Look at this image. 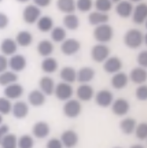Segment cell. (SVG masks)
Instances as JSON below:
<instances>
[{
	"mask_svg": "<svg viewBox=\"0 0 147 148\" xmlns=\"http://www.w3.org/2000/svg\"><path fill=\"white\" fill-rule=\"evenodd\" d=\"M18 75L16 72L12 71H5L2 73H0V86H6L12 83L17 82Z\"/></svg>",
	"mask_w": 147,
	"mask_h": 148,
	"instance_id": "obj_34",
	"label": "cell"
},
{
	"mask_svg": "<svg viewBox=\"0 0 147 148\" xmlns=\"http://www.w3.org/2000/svg\"><path fill=\"white\" fill-rule=\"evenodd\" d=\"M1 148H18V138L16 135L7 133L0 143Z\"/></svg>",
	"mask_w": 147,
	"mask_h": 148,
	"instance_id": "obj_35",
	"label": "cell"
},
{
	"mask_svg": "<svg viewBox=\"0 0 147 148\" xmlns=\"http://www.w3.org/2000/svg\"><path fill=\"white\" fill-rule=\"evenodd\" d=\"M0 49H1V52L5 57L12 56L16 53L18 49V44L16 43L15 40L12 38H5L0 44Z\"/></svg>",
	"mask_w": 147,
	"mask_h": 148,
	"instance_id": "obj_24",
	"label": "cell"
},
{
	"mask_svg": "<svg viewBox=\"0 0 147 148\" xmlns=\"http://www.w3.org/2000/svg\"><path fill=\"white\" fill-rule=\"evenodd\" d=\"M9 130H10V128L6 124H1V125H0V143H1L3 138L7 133H9Z\"/></svg>",
	"mask_w": 147,
	"mask_h": 148,
	"instance_id": "obj_48",
	"label": "cell"
},
{
	"mask_svg": "<svg viewBox=\"0 0 147 148\" xmlns=\"http://www.w3.org/2000/svg\"><path fill=\"white\" fill-rule=\"evenodd\" d=\"M51 32V39L55 42H62L66 39V31L62 27H53Z\"/></svg>",
	"mask_w": 147,
	"mask_h": 148,
	"instance_id": "obj_36",
	"label": "cell"
},
{
	"mask_svg": "<svg viewBox=\"0 0 147 148\" xmlns=\"http://www.w3.org/2000/svg\"><path fill=\"white\" fill-rule=\"evenodd\" d=\"M132 21L137 25H142L144 23L147 18V5L144 3L137 4L132 12Z\"/></svg>",
	"mask_w": 147,
	"mask_h": 148,
	"instance_id": "obj_14",
	"label": "cell"
},
{
	"mask_svg": "<svg viewBox=\"0 0 147 148\" xmlns=\"http://www.w3.org/2000/svg\"><path fill=\"white\" fill-rule=\"evenodd\" d=\"M9 22L10 21L8 16L4 12H0V29L6 28L9 25Z\"/></svg>",
	"mask_w": 147,
	"mask_h": 148,
	"instance_id": "obj_46",
	"label": "cell"
},
{
	"mask_svg": "<svg viewBox=\"0 0 147 148\" xmlns=\"http://www.w3.org/2000/svg\"><path fill=\"white\" fill-rule=\"evenodd\" d=\"M136 97L141 101H145L147 100V86L145 85H140L136 89Z\"/></svg>",
	"mask_w": 147,
	"mask_h": 148,
	"instance_id": "obj_42",
	"label": "cell"
},
{
	"mask_svg": "<svg viewBox=\"0 0 147 148\" xmlns=\"http://www.w3.org/2000/svg\"><path fill=\"white\" fill-rule=\"evenodd\" d=\"M54 51V45L49 40H42L37 45V52L43 58L50 57Z\"/></svg>",
	"mask_w": 147,
	"mask_h": 148,
	"instance_id": "obj_31",
	"label": "cell"
},
{
	"mask_svg": "<svg viewBox=\"0 0 147 148\" xmlns=\"http://www.w3.org/2000/svg\"><path fill=\"white\" fill-rule=\"evenodd\" d=\"M64 27L69 30H76L79 27V18L74 13L66 14L63 20Z\"/></svg>",
	"mask_w": 147,
	"mask_h": 148,
	"instance_id": "obj_33",
	"label": "cell"
},
{
	"mask_svg": "<svg viewBox=\"0 0 147 148\" xmlns=\"http://www.w3.org/2000/svg\"><path fill=\"white\" fill-rule=\"evenodd\" d=\"M37 25V28L42 32V33H48L52 30L54 27V21L52 20V18L49 16H42L39 18V20L36 22Z\"/></svg>",
	"mask_w": 147,
	"mask_h": 148,
	"instance_id": "obj_30",
	"label": "cell"
},
{
	"mask_svg": "<svg viewBox=\"0 0 147 148\" xmlns=\"http://www.w3.org/2000/svg\"><path fill=\"white\" fill-rule=\"evenodd\" d=\"M76 95L79 101L86 102L94 98V90L88 84H81L76 91Z\"/></svg>",
	"mask_w": 147,
	"mask_h": 148,
	"instance_id": "obj_16",
	"label": "cell"
},
{
	"mask_svg": "<svg viewBox=\"0 0 147 148\" xmlns=\"http://www.w3.org/2000/svg\"><path fill=\"white\" fill-rule=\"evenodd\" d=\"M24 94V87L19 83H12L5 86L4 95L9 100H17L21 98Z\"/></svg>",
	"mask_w": 147,
	"mask_h": 148,
	"instance_id": "obj_10",
	"label": "cell"
},
{
	"mask_svg": "<svg viewBox=\"0 0 147 148\" xmlns=\"http://www.w3.org/2000/svg\"><path fill=\"white\" fill-rule=\"evenodd\" d=\"M133 5L130 1H126V0H122L119 3H117L116 6V12L117 15L121 18H126L131 16L133 12Z\"/></svg>",
	"mask_w": 147,
	"mask_h": 148,
	"instance_id": "obj_20",
	"label": "cell"
},
{
	"mask_svg": "<svg viewBox=\"0 0 147 148\" xmlns=\"http://www.w3.org/2000/svg\"><path fill=\"white\" fill-rule=\"evenodd\" d=\"M109 54V48L103 43L96 44L91 49V57L96 63H104L108 58Z\"/></svg>",
	"mask_w": 147,
	"mask_h": 148,
	"instance_id": "obj_4",
	"label": "cell"
},
{
	"mask_svg": "<svg viewBox=\"0 0 147 148\" xmlns=\"http://www.w3.org/2000/svg\"><path fill=\"white\" fill-rule=\"evenodd\" d=\"M94 5L93 0H77L76 9L81 12H88L92 10Z\"/></svg>",
	"mask_w": 147,
	"mask_h": 148,
	"instance_id": "obj_39",
	"label": "cell"
},
{
	"mask_svg": "<svg viewBox=\"0 0 147 148\" xmlns=\"http://www.w3.org/2000/svg\"><path fill=\"white\" fill-rule=\"evenodd\" d=\"M27 100L30 105L33 107H41L46 101V95L41 90H32L27 96Z\"/></svg>",
	"mask_w": 147,
	"mask_h": 148,
	"instance_id": "obj_19",
	"label": "cell"
},
{
	"mask_svg": "<svg viewBox=\"0 0 147 148\" xmlns=\"http://www.w3.org/2000/svg\"><path fill=\"white\" fill-rule=\"evenodd\" d=\"M137 121L132 117H125L120 123V129L122 133L126 135H131L134 133L137 126Z\"/></svg>",
	"mask_w": 147,
	"mask_h": 148,
	"instance_id": "obj_27",
	"label": "cell"
},
{
	"mask_svg": "<svg viewBox=\"0 0 147 148\" xmlns=\"http://www.w3.org/2000/svg\"><path fill=\"white\" fill-rule=\"evenodd\" d=\"M110 1H111L112 3H116V4H117V3H119L120 1H122V0H110Z\"/></svg>",
	"mask_w": 147,
	"mask_h": 148,
	"instance_id": "obj_51",
	"label": "cell"
},
{
	"mask_svg": "<svg viewBox=\"0 0 147 148\" xmlns=\"http://www.w3.org/2000/svg\"><path fill=\"white\" fill-rule=\"evenodd\" d=\"M2 123H3V116H2L1 114H0V125L2 124Z\"/></svg>",
	"mask_w": 147,
	"mask_h": 148,
	"instance_id": "obj_52",
	"label": "cell"
},
{
	"mask_svg": "<svg viewBox=\"0 0 147 148\" xmlns=\"http://www.w3.org/2000/svg\"><path fill=\"white\" fill-rule=\"evenodd\" d=\"M40 17H41V10L35 5H28L23 10L22 18L23 21L27 24L32 25L36 23Z\"/></svg>",
	"mask_w": 147,
	"mask_h": 148,
	"instance_id": "obj_6",
	"label": "cell"
},
{
	"mask_svg": "<svg viewBox=\"0 0 147 148\" xmlns=\"http://www.w3.org/2000/svg\"><path fill=\"white\" fill-rule=\"evenodd\" d=\"M135 135L139 140H145L147 138V124L146 123H140L137 124L135 129Z\"/></svg>",
	"mask_w": 147,
	"mask_h": 148,
	"instance_id": "obj_41",
	"label": "cell"
},
{
	"mask_svg": "<svg viewBox=\"0 0 147 148\" xmlns=\"http://www.w3.org/2000/svg\"><path fill=\"white\" fill-rule=\"evenodd\" d=\"M42 70L43 72L47 74H52L54 72H56L58 69V63L56 58L48 57L43 59V61L41 64Z\"/></svg>",
	"mask_w": 147,
	"mask_h": 148,
	"instance_id": "obj_28",
	"label": "cell"
},
{
	"mask_svg": "<svg viewBox=\"0 0 147 148\" xmlns=\"http://www.w3.org/2000/svg\"><path fill=\"white\" fill-rule=\"evenodd\" d=\"M95 71L89 66L80 68L77 71V80L81 84H88L94 79Z\"/></svg>",
	"mask_w": 147,
	"mask_h": 148,
	"instance_id": "obj_18",
	"label": "cell"
},
{
	"mask_svg": "<svg viewBox=\"0 0 147 148\" xmlns=\"http://www.w3.org/2000/svg\"><path fill=\"white\" fill-rule=\"evenodd\" d=\"M55 86H56L55 81L49 76H43L39 81L40 90L45 95H51L52 94H54Z\"/></svg>",
	"mask_w": 147,
	"mask_h": 148,
	"instance_id": "obj_25",
	"label": "cell"
},
{
	"mask_svg": "<svg viewBox=\"0 0 147 148\" xmlns=\"http://www.w3.org/2000/svg\"><path fill=\"white\" fill-rule=\"evenodd\" d=\"M54 94L56 97L63 101H66L71 99L73 95V87L70 84L65 82H60L55 86Z\"/></svg>",
	"mask_w": 147,
	"mask_h": 148,
	"instance_id": "obj_5",
	"label": "cell"
},
{
	"mask_svg": "<svg viewBox=\"0 0 147 148\" xmlns=\"http://www.w3.org/2000/svg\"><path fill=\"white\" fill-rule=\"evenodd\" d=\"M18 2H20V3H27V2H28L29 0H17Z\"/></svg>",
	"mask_w": 147,
	"mask_h": 148,
	"instance_id": "obj_50",
	"label": "cell"
},
{
	"mask_svg": "<svg viewBox=\"0 0 147 148\" xmlns=\"http://www.w3.org/2000/svg\"><path fill=\"white\" fill-rule=\"evenodd\" d=\"M137 61L140 67L144 68V69L147 67V51L146 50H143L139 52L137 58Z\"/></svg>",
	"mask_w": 147,
	"mask_h": 148,
	"instance_id": "obj_43",
	"label": "cell"
},
{
	"mask_svg": "<svg viewBox=\"0 0 147 148\" xmlns=\"http://www.w3.org/2000/svg\"><path fill=\"white\" fill-rule=\"evenodd\" d=\"M97 12L107 13L112 9L113 3L110 0H95V2L94 3Z\"/></svg>",
	"mask_w": 147,
	"mask_h": 148,
	"instance_id": "obj_37",
	"label": "cell"
},
{
	"mask_svg": "<svg viewBox=\"0 0 147 148\" xmlns=\"http://www.w3.org/2000/svg\"><path fill=\"white\" fill-rule=\"evenodd\" d=\"M130 148H144V146H143L142 145L137 144V145H131Z\"/></svg>",
	"mask_w": 147,
	"mask_h": 148,
	"instance_id": "obj_49",
	"label": "cell"
},
{
	"mask_svg": "<svg viewBox=\"0 0 147 148\" xmlns=\"http://www.w3.org/2000/svg\"><path fill=\"white\" fill-rule=\"evenodd\" d=\"M114 29L107 23L97 26L94 30V39L100 43H107L113 39Z\"/></svg>",
	"mask_w": 147,
	"mask_h": 148,
	"instance_id": "obj_2",
	"label": "cell"
},
{
	"mask_svg": "<svg viewBox=\"0 0 147 148\" xmlns=\"http://www.w3.org/2000/svg\"><path fill=\"white\" fill-rule=\"evenodd\" d=\"M122 62L118 57H108L103 64V70L108 74H116L121 71Z\"/></svg>",
	"mask_w": 147,
	"mask_h": 148,
	"instance_id": "obj_12",
	"label": "cell"
},
{
	"mask_svg": "<svg viewBox=\"0 0 147 148\" xmlns=\"http://www.w3.org/2000/svg\"><path fill=\"white\" fill-rule=\"evenodd\" d=\"M57 7L61 12L66 14L73 13L76 10V1L75 0H57Z\"/></svg>",
	"mask_w": 147,
	"mask_h": 148,
	"instance_id": "obj_29",
	"label": "cell"
},
{
	"mask_svg": "<svg viewBox=\"0 0 147 148\" xmlns=\"http://www.w3.org/2000/svg\"><path fill=\"white\" fill-rule=\"evenodd\" d=\"M33 1H34V4L36 6H38L40 8V7H47V6H49L51 4L52 0H33Z\"/></svg>",
	"mask_w": 147,
	"mask_h": 148,
	"instance_id": "obj_47",
	"label": "cell"
},
{
	"mask_svg": "<svg viewBox=\"0 0 147 148\" xmlns=\"http://www.w3.org/2000/svg\"><path fill=\"white\" fill-rule=\"evenodd\" d=\"M46 148H64V145L60 139L57 138H52L47 142Z\"/></svg>",
	"mask_w": 147,
	"mask_h": 148,
	"instance_id": "obj_44",
	"label": "cell"
},
{
	"mask_svg": "<svg viewBox=\"0 0 147 148\" xmlns=\"http://www.w3.org/2000/svg\"><path fill=\"white\" fill-rule=\"evenodd\" d=\"M2 1H3V0H0V3H1V2H2Z\"/></svg>",
	"mask_w": 147,
	"mask_h": 148,
	"instance_id": "obj_55",
	"label": "cell"
},
{
	"mask_svg": "<svg viewBox=\"0 0 147 148\" xmlns=\"http://www.w3.org/2000/svg\"><path fill=\"white\" fill-rule=\"evenodd\" d=\"M60 140L64 147L73 148L78 145L79 138L76 132L72 130H66L62 133Z\"/></svg>",
	"mask_w": 147,
	"mask_h": 148,
	"instance_id": "obj_13",
	"label": "cell"
},
{
	"mask_svg": "<svg viewBox=\"0 0 147 148\" xmlns=\"http://www.w3.org/2000/svg\"><path fill=\"white\" fill-rule=\"evenodd\" d=\"M8 59L5 55H0V73H2L8 69Z\"/></svg>",
	"mask_w": 147,
	"mask_h": 148,
	"instance_id": "obj_45",
	"label": "cell"
},
{
	"mask_svg": "<svg viewBox=\"0 0 147 148\" xmlns=\"http://www.w3.org/2000/svg\"><path fill=\"white\" fill-rule=\"evenodd\" d=\"M15 42L21 47H28L33 42V35L28 31H21L18 33Z\"/></svg>",
	"mask_w": 147,
	"mask_h": 148,
	"instance_id": "obj_32",
	"label": "cell"
},
{
	"mask_svg": "<svg viewBox=\"0 0 147 148\" xmlns=\"http://www.w3.org/2000/svg\"><path fill=\"white\" fill-rule=\"evenodd\" d=\"M8 66L14 72H21L27 67V59L23 55L14 54L8 60Z\"/></svg>",
	"mask_w": 147,
	"mask_h": 148,
	"instance_id": "obj_9",
	"label": "cell"
},
{
	"mask_svg": "<svg viewBox=\"0 0 147 148\" xmlns=\"http://www.w3.org/2000/svg\"><path fill=\"white\" fill-rule=\"evenodd\" d=\"M34 140L30 135H22L18 139V148H34Z\"/></svg>",
	"mask_w": 147,
	"mask_h": 148,
	"instance_id": "obj_38",
	"label": "cell"
},
{
	"mask_svg": "<svg viewBox=\"0 0 147 148\" xmlns=\"http://www.w3.org/2000/svg\"><path fill=\"white\" fill-rule=\"evenodd\" d=\"M140 1H142V0H130V2H135V3H137Z\"/></svg>",
	"mask_w": 147,
	"mask_h": 148,
	"instance_id": "obj_53",
	"label": "cell"
},
{
	"mask_svg": "<svg viewBox=\"0 0 147 148\" xmlns=\"http://www.w3.org/2000/svg\"><path fill=\"white\" fill-rule=\"evenodd\" d=\"M129 77L125 72L119 71L116 74H113L111 79V86L117 90L123 89L129 83Z\"/></svg>",
	"mask_w": 147,
	"mask_h": 148,
	"instance_id": "obj_22",
	"label": "cell"
},
{
	"mask_svg": "<svg viewBox=\"0 0 147 148\" xmlns=\"http://www.w3.org/2000/svg\"><path fill=\"white\" fill-rule=\"evenodd\" d=\"M12 104L11 100L7 99L6 97H0V114L8 115L12 112Z\"/></svg>",
	"mask_w": 147,
	"mask_h": 148,
	"instance_id": "obj_40",
	"label": "cell"
},
{
	"mask_svg": "<svg viewBox=\"0 0 147 148\" xmlns=\"http://www.w3.org/2000/svg\"><path fill=\"white\" fill-rule=\"evenodd\" d=\"M63 111L64 116L68 118H76L80 115L82 111L81 103L78 100L70 99L65 101L63 107Z\"/></svg>",
	"mask_w": 147,
	"mask_h": 148,
	"instance_id": "obj_3",
	"label": "cell"
},
{
	"mask_svg": "<svg viewBox=\"0 0 147 148\" xmlns=\"http://www.w3.org/2000/svg\"><path fill=\"white\" fill-rule=\"evenodd\" d=\"M60 78L63 82L71 84L77 80V71L70 66H65L60 71Z\"/></svg>",
	"mask_w": 147,
	"mask_h": 148,
	"instance_id": "obj_26",
	"label": "cell"
},
{
	"mask_svg": "<svg viewBox=\"0 0 147 148\" xmlns=\"http://www.w3.org/2000/svg\"><path fill=\"white\" fill-rule=\"evenodd\" d=\"M32 132H33V135L36 138H39V139L45 138L50 133V127L48 123L40 121V122H37L34 124L33 129H32Z\"/></svg>",
	"mask_w": 147,
	"mask_h": 148,
	"instance_id": "obj_15",
	"label": "cell"
},
{
	"mask_svg": "<svg viewBox=\"0 0 147 148\" xmlns=\"http://www.w3.org/2000/svg\"><path fill=\"white\" fill-rule=\"evenodd\" d=\"M80 42L78 40L74 38H70L65 39L64 42H62L60 49L64 55L70 57V56H73L78 53L80 49Z\"/></svg>",
	"mask_w": 147,
	"mask_h": 148,
	"instance_id": "obj_8",
	"label": "cell"
},
{
	"mask_svg": "<svg viewBox=\"0 0 147 148\" xmlns=\"http://www.w3.org/2000/svg\"><path fill=\"white\" fill-rule=\"evenodd\" d=\"M147 79V72L144 68L142 67H135L130 72V77L129 79H131L133 83L137 85H143Z\"/></svg>",
	"mask_w": 147,
	"mask_h": 148,
	"instance_id": "obj_21",
	"label": "cell"
},
{
	"mask_svg": "<svg viewBox=\"0 0 147 148\" xmlns=\"http://www.w3.org/2000/svg\"><path fill=\"white\" fill-rule=\"evenodd\" d=\"M12 112L15 118L24 119L29 113V107L27 102L22 101H18L12 107Z\"/></svg>",
	"mask_w": 147,
	"mask_h": 148,
	"instance_id": "obj_17",
	"label": "cell"
},
{
	"mask_svg": "<svg viewBox=\"0 0 147 148\" xmlns=\"http://www.w3.org/2000/svg\"><path fill=\"white\" fill-rule=\"evenodd\" d=\"M112 106V112L117 116H126L131 108L130 102L124 98H118L113 101Z\"/></svg>",
	"mask_w": 147,
	"mask_h": 148,
	"instance_id": "obj_11",
	"label": "cell"
},
{
	"mask_svg": "<svg viewBox=\"0 0 147 148\" xmlns=\"http://www.w3.org/2000/svg\"><path fill=\"white\" fill-rule=\"evenodd\" d=\"M108 21H109V16L107 13L100 12L97 11L92 12L88 15V21H89L90 25H92V26L97 27L99 25L106 24V23H107Z\"/></svg>",
	"mask_w": 147,
	"mask_h": 148,
	"instance_id": "obj_23",
	"label": "cell"
},
{
	"mask_svg": "<svg viewBox=\"0 0 147 148\" xmlns=\"http://www.w3.org/2000/svg\"><path fill=\"white\" fill-rule=\"evenodd\" d=\"M114 148H122V147H119V146H116V147H114Z\"/></svg>",
	"mask_w": 147,
	"mask_h": 148,
	"instance_id": "obj_54",
	"label": "cell"
},
{
	"mask_svg": "<svg viewBox=\"0 0 147 148\" xmlns=\"http://www.w3.org/2000/svg\"><path fill=\"white\" fill-rule=\"evenodd\" d=\"M123 42L128 48L136 49L141 47L144 42H146V35H144L140 30L132 28L125 33Z\"/></svg>",
	"mask_w": 147,
	"mask_h": 148,
	"instance_id": "obj_1",
	"label": "cell"
},
{
	"mask_svg": "<svg viewBox=\"0 0 147 148\" xmlns=\"http://www.w3.org/2000/svg\"><path fill=\"white\" fill-rule=\"evenodd\" d=\"M94 98L96 104L101 108H107L111 106L114 101L113 92L108 89H101L98 91L94 95Z\"/></svg>",
	"mask_w": 147,
	"mask_h": 148,
	"instance_id": "obj_7",
	"label": "cell"
}]
</instances>
